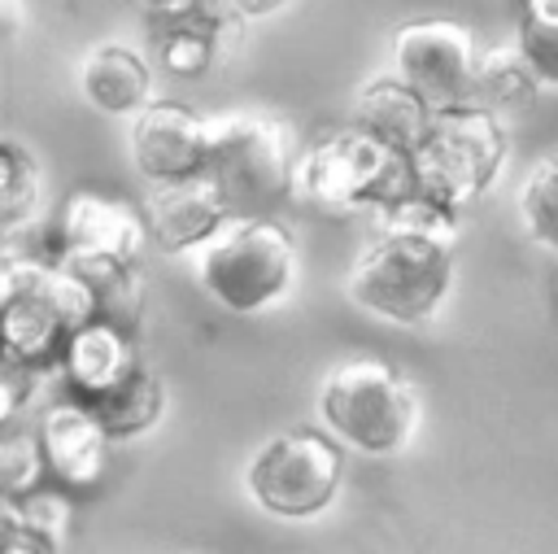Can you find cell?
<instances>
[{"mask_svg": "<svg viewBox=\"0 0 558 554\" xmlns=\"http://www.w3.org/2000/svg\"><path fill=\"white\" fill-rule=\"evenodd\" d=\"M453 240L458 218L418 196L379 209V231L344 270L349 305L392 327L432 323L453 292Z\"/></svg>", "mask_w": 558, "mask_h": 554, "instance_id": "cell-1", "label": "cell"}, {"mask_svg": "<svg viewBox=\"0 0 558 554\" xmlns=\"http://www.w3.org/2000/svg\"><path fill=\"white\" fill-rule=\"evenodd\" d=\"M144 209L105 192H70L48 227V257L65 262L96 288L105 318H118L135 332L144 310Z\"/></svg>", "mask_w": 558, "mask_h": 554, "instance_id": "cell-2", "label": "cell"}, {"mask_svg": "<svg viewBox=\"0 0 558 554\" xmlns=\"http://www.w3.org/2000/svg\"><path fill=\"white\" fill-rule=\"evenodd\" d=\"M100 314L96 288L57 257L4 253L0 262V353L57 371L78 323Z\"/></svg>", "mask_w": 558, "mask_h": 554, "instance_id": "cell-3", "label": "cell"}, {"mask_svg": "<svg viewBox=\"0 0 558 554\" xmlns=\"http://www.w3.org/2000/svg\"><path fill=\"white\" fill-rule=\"evenodd\" d=\"M401 196H410V153L353 118L301 148L292 201L314 214H379Z\"/></svg>", "mask_w": 558, "mask_h": 554, "instance_id": "cell-4", "label": "cell"}, {"mask_svg": "<svg viewBox=\"0 0 558 554\" xmlns=\"http://www.w3.org/2000/svg\"><path fill=\"white\" fill-rule=\"evenodd\" d=\"M506 157L510 135L493 105L466 100L436 109L432 131L410 153V196L462 218L501 179Z\"/></svg>", "mask_w": 558, "mask_h": 554, "instance_id": "cell-5", "label": "cell"}, {"mask_svg": "<svg viewBox=\"0 0 558 554\" xmlns=\"http://www.w3.org/2000/svg\"><path fill=\"white\" fill-rule=\"evenodd\" d=\"M201 288L231 314H266L296 288V236L275 214L231 218L196 262Z\"/></svg>", "mask_w": 558, "mask_h": 554, "instance_id": "cell-6", "label": "cell"}, {"mask_svg": "<svg viewBox=\"0 0 558 554\" xmlns=\"http://www.w3.org/2000/svg\"><path fill=\"white\" fill-rule=\"evenodd\" d=\"M318 419L349 449L388 458L401 454L418 427V393L392 362L357 353L327 371L318 388Z\"/></svg>", "mask_w": 558, "mask_h": 554, "instance_id": "cell-7", "label": "cell"}, {"mask_svg": "<svg viewBox=\"0 0 558 554\" xmlns=\"http://www.w3.org/2000/svg\"><path fill=\"white\" fill-rule=\"evenodd\" d=\"M296 161H301V144L283 118L266 109L214 113L209 174L222 188L235 218L275 214L283 201H292Z\"/></svg>", "mask_w": 558, "mask_h": 554, "instance_id": "cell-8", "label": "cell"}, {"mask_svg": "<svg viewBox=\"0 0 558 554\" xmlns=\"http://www.w3.org/2000/svg\"><path fill=\"white\" fill-rule=\"evenodd\" d=\"M344 449L349 445L327 427H288L248 458L244 489L270 519H314L340 497Z\"/></svg>", "mask_w": 558, "mask_h": 554, "instance_id": "cell-9", "label": "cell"}, {"mask_svg": "<svg viewBox=\"0 0 558 554\" xmlns=\"http://www.w3.org/2000/svg\"><path fill=\"white\" fill-rule=\"evenodd\" d=\"M388 61L436 109L475 100L480 44H475V31L466 22H453V17H414V22H405V26L392 31Z\"/></svg>", "mask_w": 558, "mask_h": 554, "instance_id": "cell-10", "label": "cell"}, {"mask_svg": "<svg viewBox=\"0 0 558 554\" xmlns=\"http://www.w3.org/2000/svg\"><path fill=\"white\" fill-rule=\"evenodd\" d=\"M214 157V118L183 100H148L131 118V161L144 179L170 183L205 174Z\"/></svg>", "mask_w": 558, "mask_h": 554, "instance_id": "cell-11", "label": "cell"}, {"mask_svg": "<svg viewBox=\"0 0 558 554\" xmlns=\"http://www.w3.org/2000/svg\"><path fill=\"white\" fill-rule=\"evenodd\" d=\"M140 209L148 222V244L161 253L205 249L235 218L209 170L187 174V179H170V183H153V192Z\"/></svg>", "mask_w": 558, "mask_h": 554, "instance_id": "cell-12", "label": "cell"}, {"mask_svg": "<svg viewBox=\"0 0 558 554\" xmlns=\"http://www.w3.org/2000/svg\"><path fill=\"white\" fill-rule=\"evenodd\" d=\"M35 432H39L52 484H61L65 493L100 489V480L109 475L113 436L105 432V423L78 397H61V401L44 406L39 419H35Z\"/></svg>", "mask_w": 558, "mask_h": 554, "instance_id": "cell-13", "label": "cell"}, {"mask_svg": "<svg viewBox=\"0 0 558 554\" xmlns=\"http://www.w3.org/2000/svg\"><path fill=\"white\" fill-rule=\"evenodd\" d=\"M135 366H144V358H140V332L126 327V323H118V318L92 314L87 323L74 327V336H70V345L61 353L57 375L65 380V397L96 401L109 388H118Z\"/></svg>", "mask_w": 558, "mask_h": 554, "instance_id": "cell-14", "label": "cell"}, {"mask_svg": "<svg viewBox=\"0 0 558 554\" xmlns=\"http://www.w3.org/2000/svg\"><path fill=\"white\" fill-rule=\"evenodd\" d=\"M78 92L96 113L135 118L153 100V57L135 52L131 44L100 39L78 61Z\"/></svg>", "mask_w": 558, "mask_h": 554, "instance_id": "cell-15", "label": "cell"}, {"mask_svg": "<svg viewBox=\"0 0 558 554\" xmlns=\"http://www.w3.org/2000/svg\"><path fill=\"white\" fill-rule=\"evenodd\" d=\"M353 122H362L375 135H384L388 144L414 153L436 122V105L418 87H410L397 70H388V74L366 79L353 92Z\"/></svg>", "mask_w": 558, "mask_h": 554, "instance_id": "cell-16", "label": "cell"}, {"mask_svg": "<svg viewBox=\"0 0 558 554\" xmlns=\"http://www.w3.org/2000/svg\"><path fill=\"white\" fill-rule=\"evenodd\" d=\"M70 545V497L65 489H31L17 497L0 493V550L4 554H61Z\"/></svg>", "mask_w": 558, "mask_h": 554, "instance_id": "cell-17", "label": "cell"}, {"mask_svg": "<svg viewBox=\"0 0 558 554\" xmlns=\"http://www.w3.org/2000/svg\"><path fill=\"white\" fill-rule=\"evenodd\" d=\"M227 17L192 13V17H153L148 22V57L170 79H201L222 48Z\"/></svg>", "mask_w": 558, "mask_h": 554, "instance_id": "cell-18", "label": "cell"}, {"mask_svg": "<svg viewBox=\"0 0 558 554\" xmlns=\"http://www.w3.org/2000/svg\"><path fill=\"white\" fill-rule=\"evenodd\" d=\"M83 406L105 423V432H109L113 441H135V436H148V432L161 423V414H166V384H161V375L144 362V366H135L118 388H109L105 397L83 401Z\"/></svg>", "mask_w": 558, "mask_h": 554, "instance_id": "cell-19", "label": "cell"}, {"mask_svg": "<svg viewBox=\"0 0 558 554\" xmlns=\"http://www.w3.org/2000/svg\"><path fill=\"white\" fill-rule=\"evenodd\" d=\"M536 92H541V74L527 61L519 39L480 48V61H475V100L480 105H493L501 113V109L532 105Z\"/></svg>", "mask_w": 558, "mask_h": 554, "instance_id": "cell-20", "label": "cell"}, {"mask_svg": "<svg viewBox=\"0 0 558 554\" xmlns=\"http://www.w3.org/2000/svg\"><path fill=\"white\" fill-rule=\"evenodd\" d=\"M39 192H44L39 157L22 140L4 135L0 140V222H4V236H13L22 222H31Z\"/></svg>", "mask_w": 558, "mask_h": 554, "instance_id": "cell-21", "label": "cell"}, {"mask_svg": "<svg viewBox=\"0 0 558 554\" xmlns=\"http://www.w3.org/2000/svg\"><path fill=\"white\" fill-rule=\"evenodd\" d=\"M519 222L532 244L558 257V153L541 157L519 188Z\"/></svg>", "mask_w": 558, "mask_h": 554, "instance_id": "cell-22", "label": "cell"}, {"mask_svg": "<svg viewBox=\"0 0 558 554\" xmlns=\"http://www.w3.org/2000/svg\"><path fill=\"white\" fill-rule=\"evenodd\" d=\"M48 480L52 475H48V458H44L35 423L31 427H22L17 419L4 423V436H0V493L17 497V493H31V489H39Z\"/></svg>", "mask_w": 558, "mask_h": 554, "instance_id": "cell-23", "label": "cell"}, {"mask_svg": "<svg viewBox=\"0 0 558 554\" xmlns=\"http://www.w3.org/2000/svg\"><path fill=\"white\" fill-rule=\"evenodd\" d=\"M514 39L523 44L541 83H558V0H523Z\"/></svg>", "mask_w": 558, "mask_h": 554, "instance_id": "cell-24", "label": "cell"}, {"mask_svg": "<svg viewBox=\"0 0 558 554\" xmlns=\"http://www.w3.org/2000/svg\"><path fill=\"white\" fill-rule=\"evenodd\" d=\"M44 375H48V371L26 366V362H17V358H4V362H0V419H4V423H13L26 401H35Z\"/></svg>", "mask_w": 558, "mask_h": 554, "instance_id": "cell-25", "label": "cell"}, {"mask_svg": "<svg viewBox=\"0 0 558 554\" xmlns=\"http://www.w3.org/2000/svg\"><path fill=\"white\" fill-rule=\"evenodd\" d=\"M192 13H222L231 17V0H144V17H192Z\"/></svg>", "mask_w": 558, "mask_h": 554, "instance_id": "cell-26", "label": "cell"}, {"mask_svg": "<svg viewBox=\"0 0 558 554\" xmlns=\"http://www.w3.org/2000/svg\"><path fill=\"white\" fill-rule=\"evenodd\" d=\"M288 4H292V0H231V13L257 22V17H270V13H279V9H288Z\"/></svg>", "mask_w": 558, "mask_h": 554, "instance_id": "cell-27", "label": "cell"}, {"mask_svg": "<svg viewBox=\"0 0 558 554\" xmlns=\"http://www.w3.org/2000/svg\"><path fill=\"white\" fill-rule=\"evenodd\" d=\"M0 13H4V35L13 39L22 31V0H0Z\"/></svg>", "mask_w": 558, "mask_h": 554, "instance_id": "cell-28", "label": "cell"}, {"mask_svg": "<svg viewBox=\"0 0 558 554\" xmlns=\"http://www.w3.org/2000/svg\"><path fill=\"white\" fill-rule=\"evenodd\" d=\"M554 288H549V297H554V310H558V262H554V279H549Z\"/></svg>", "mask_w": 558, "mask_h": 554, "instance_id": "cell-29", "label": "cell"}]
</instances>
